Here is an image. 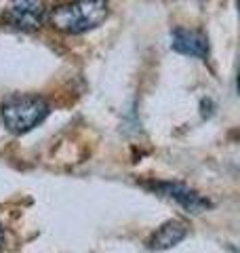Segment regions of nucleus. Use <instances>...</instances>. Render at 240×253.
Instances as JSON below:
<instances>
[{"label":"nucleus","mask_w":240,"mask_h":253,"mask_svg":"<svg viewBox=\"0 0 240 253\" xmlns=\"http://www.w3.org/2000/svg\"><path fill=\"white\" fill-rule=\"evenodd\" d=\"M110 15L108 0H72L49 13V23L63 34H84L99 28Z\"/></svg>","instance_id":"f257e3e1"},{"label":"nucleus","mask_w":240,"mask_h":253,"mask_svg":"<svg viewBox=\"0 0 240 253\" xmlns=\"http://www.w3.org/2000/svg\"><path fill=\"white\" fill-rule=\"evenodd\" d=\"M2 121L11 133H28L49 116V104L38 95H17L2 104Z\"/></svg>","instance_id":"f03ea898"},{"label":"nucleus","mask_w":240,"mask_h":253,"mask_svg":"<svg viewBox=\"0 0 240 253\" xmlns=\"http://www.w3.org/2000/svg\"><path fill=\"white\" fill-rule=\"evenodd\" d=\"M46 9L42 0H9L2 13V23L11 30L34 32L44 23Z\"/></svg>","instance_id":"7ed1b4c3"},{"label":"nucleus","mask_w":240,"mask_h":253,"mask_svg":"<svg viewBox=\"0 0 240 253\" xmlns=\"http://www.w3.org/2000/svg\"><path fill=\"white\" fill-rule=\"evenodd\" d=\"M171 46L173 51H177L181 55H190V57H198V59H206V55H209L206 36L196 30L177 28L171 36Z\"/></svg>","instance_id":"20e7f679"},{"label":"nucleus","mask_w":240,"mask_h":253,"mask_svg":"<svg viewBox=\"0 0 240 253\" xmlns=\"http://www.w3.org/2000/svg\"><path fill=\"white\" fill-rule=\"evenodd\" d=\"M154 192H158L160 196H164V199H169V201L179 203L181 207H186L192 213H200L202 209L209 207V203H206L200 194L192 192V190L183 188L179 184H156Z\"/></svg>","instance_id":"39448f33"},{"label":"nucleus","mask_w":240,"mask_h":253,"mask_svg":"<svg viewBox=\"0 0 240 253\" xmlns=\"http://www.w3.org/2000/svg\"><path fill=\"white\" fill-rule=\"evenodd\" d=\"M186 234H188L186 224L179 221V219H171V221H166V224L160 226L158 230L148 239V249H152V251L171 249V247L179 245L183 239H186Z\"/></svg>","instance_id":"423d86ee"},{"label":"nucleus","mask_w":240,"mask_h":253,"mask_svg":"<svg viewBox=\"0 0 240 253\" xmlns=\"http://www.w3.org/2000/svg\"><path fill=\"white\" fill-rule=\"evenodd\" d=\"M2 241H4V232H2V226H0V247H2Z\"/></svg>","instance_id":"0eeeda50"}]
</instances>
